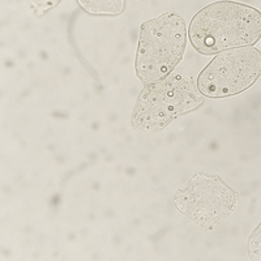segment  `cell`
<instances>
[{"label": "cell", "mask_w": 261, "mask_h": 261, "mask_svg": "<svg viewBox=\"0 0 261 261\" xmlns=\"http://www.w3.org/2000/svg\"><path fill=\"white\" fill-rule=\"evenodd\" d=\"M260 37L261 13L235 2H218L205 7L190 25L191 43L205 55L248 47Z\"/></svg>", "instance_id": "1"}, {"label": "cell", "mask_w": 261, "mask_h": 261, "mask_svg": "<svg viewBox=\"0 0 261 261\" xmlns=\"http://www.w3.org/2000/svg\"><path fill=\"white\" fill-rule=\"evenodd\" d=\"M186 41V22L175 13H163L145 22L136 55L139 77L146 84L162 80L180 62Z\"/></svg>", "instance_id": "2"}, {"label": "cell", "mask_w": 261, "mask_h": 261, "mask_svg": "<svg viewBox=\"0 0 261 261\" xmlns=\"http://www.w3.org/2000/svg\"><path fill=\"white\" fill-rule=\"evenodd\" d=\"M200 103L201 98L191 80L170 76L155 81L141 93L134 111V124L140 129L162 128Z\"/></svg>", "instance_id": "3"}, {"label": "cell", "mask_w": 261, "mask_h": 261, "mask_svg": "<svg viewBox=\"0 0 261 261\" xmlns=\"http://www.w3.org/2000/svg\"><path fill=\"white\" fill-rule=\"evenodd\" d=\"M261 76V53L241 47L214 58L200 73L197 88L211 98H223L244 92Z\"/></svg>", "instance_id": "4"}, {"label": "cell", "mask_w": 261, "mask_h": 261, "mask_svg": "<svg viewBox=\"0 0 261 261\" xmlns=\"http://www.w3.org/2000/svg\"><path fill=\"white\" fill-rule=\"evenodd\" d=\"M196 181L197 186L195 188L199 191V209L190 216L196 222L211 227L232 213L238 200L234 191L216 178L200 176Z\"/></svg>", "instance_id": "5"}, {"label": "cell", "mask_w": 261, "mask_h": 261, "mask_svg": "<svg viewBox=\"0 0 261 261\" xmlns=\"http://www.w3.org/2000/svg\"><path fill=\"white\" fill-rule=\"evenodd\" d=\"M83 8L90 13L118 15L124 8V0H79Z\"/></svg>", "instance_id": "6"}, {"label": "cell", "mask_w": 261, "mask_h": 261, "mask_svg": "<svg viewBox=\"0 0 261 261\" xmlns=\"http://www.w3.org/2000/svg\"><path fill=\"white\" fill-rule=\"evenodd\" d=\"M248 252L252 260L261 261V223L249 237Z\"/></svg>", "instance_id": "7"}]
</instances>
